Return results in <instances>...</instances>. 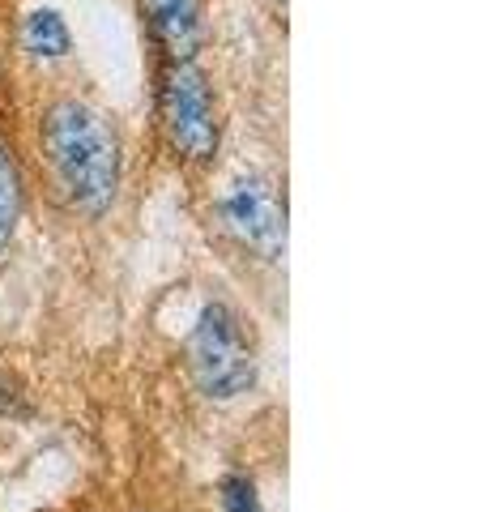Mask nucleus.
I'll use <instances>...</instances> for the list:
<instances>
[{
  "label": "nucleus",
  "mask_w": 486,
  "mask_h": 512,
  "mask_svg": "<svg viewBox=\"0 0 486 512\" xmlns=\"http://www.w3.org/2000/svg\"><path fill=\"white\" fill-rule=\"evenodd\" d=\"M43 150L60 197L77 214L99 218L120 184V146L107 120L86 103L60 99L43 116Z\"/></svg>",
  "instance_id": "1"
},
{
  "label": "nucleus",
  "mask_w": 486,
  "mask_h": 512,
  "mask_svg": "<svg viewBox=\"0 0 486 512\" xmlns=\"http://www.w3.org/2000/svg\"><path fill=\"white\" fill-rule=\"evenodd\" d=\"M188 367H192V380L205 397L214 402H231V397L248 393L256 384V359H252V346H248V333L235 320L231 308H205L197 329L188 338Z\"/></svg>",
  "instance_id": "2"
},
{
  "label": "nucleus",
  "mask_w": 486,
  "mask_h": 512,
  "mask_svg": "<svg viewBox=\"0 0 486 512\" xmlns=\"http://www.w3.org/2000/svg\"><path fill=\"white\" fill-rule=\"evenodd\" d=\"M158 107H162V128H167L171 146L184 158L205 163V158L218 150L214 99H209L205 73L192 60H171V69L162 73Z\"/></svg>",
  "instance_id": "3"
},
{
  "label": "nucleus",
  "mask_w": 486,
  "mask_h": 512,
  "mask_svg": "<svg viewBox=\"0 0 486 512\" xmlns=\"http://www.w3.org/2000/svg\"><path fill=\"white\" fill-rule=\"evenodd\" d=\"M222 218L252 252H261L265 261H278L286 248V205L278 201L265 180H243L226 192Z\"/></svg>",
  "instance_id": "4"
},
{
  "label": "nucleus",
  "mask_w": 486,
  "mask_h": 512,
  "mask_svg": "<svg viewBox=\"0 0 486 512\" xmlns=\"http://www.w3.org/2000/svg\"><path fill=\"white\" fill-rule=\"evenodd\" d=\"M154 39L171 60H192L201 47V0H137Z\"/></svg>",
  "instance_id": "5"
},
{
  "label": "nucleus",
  "mask_w": 486,
  "mask_h": 512,
  "mask_svg": "<svg viewBox=\"0 0 486 512\" xmlns=\"http://www.w3.org/2000/svg\"><path fill=\"white\" fill-rule=\"evenodd\" d=\"M22 39H26V52H35V56H47V60H56L69 52V26H64V18L56 9H35L26 18V30H22Z\"/></svg>",
  "instance_id": "6"
},
{
  "label": "nucleus",
  "mask_w": 486,
  "mask_h": 512,
  "mask_svg": "<svg viewBox=\"0 0 486 512\" xmlns=\"http://www.w3.org/2000/svg\"><path fill=\"white\" fill-rule=\"evenodd\" d=\"M18 218H22V175H18V163L0 150V252L9 248Z\"/></svg>",
  "instance_id": "7"
},
{
  "label": "nucleus",
  "mask_w": 486,
  "mask_h": 512,
  "mask_svg": "<svg viewBox=\"0 0 486 512\" xmlns=\"http://www.w3.org/2000/svg\"><path fill=\"white\" fill-rule=\"evenodd\" d=\"M226 491V508L231 512H261V504H256V491L248 478H231V483L222 487Z\"/></svg>",
  "instance_id": "8"
}]
</instances>
